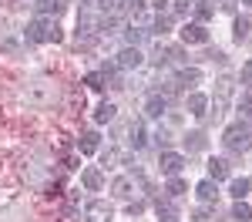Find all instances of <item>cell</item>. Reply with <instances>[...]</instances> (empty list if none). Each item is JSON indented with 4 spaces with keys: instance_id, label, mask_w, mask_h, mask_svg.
Here are the masks:
<instances>
[{
    "instance_id": "cell-1",
    "label": "cell",
    "mask_w": 252,
    "mask_h": 222,
    "mask_svg": "<svg viewBox=\"0 0 252 222\" xmlns=\"http://www.w3.org/2000/svg\"><path fill=\"white\" fill-rule=\"evenodd\" d=\"M222 145H225L229 152H235V155L249 152V148H252V125H246V121L229 125V128H225V135H222Z\"/></svg>"
},
{
    "instance_id": "cell-2",
    "label": "cell",
    "mask_w": 252,
    "mask_h": 222,
    "mask_svg": "<svg viewBox=\"0 0 252 222\" xmlns=\"http://www.w3.org/2000/svg\"><path fill=\"white\" fill-rule=\"evenodd\" d=\"M27 37L37 44H58L61 40V27L54 24V17H37L27 24Z\"/></svg>"
},
{
    "instance_id": "cell-3",
    "label": "cell",
    "mask_w": 252,
    "mask_h": 222,
    "mask_svg": "<svg viewBox=\"0 0 252 222\" xmlns=\"http://www.w3.org/2000/svg\"><path fill=\"white\" fill-rule=\"evenodd\" d=\"M232 88H235V81L229 78V74H222V78L215 81V98H212V104H215V118H222V115H225V108H229V98H232Z\"/></svg>"
},
{
    "instance_id": "cell-4",
    "label": "cell",
    "mask_w": 252,
    "mask_h": 222,
    "mask_svg": "<svg viewBox=\"0 0 252 222\" xmlns=\"http://www.w3.org/2000/svg\"><path fill=\"white\" fill-rule=\"evenodd\" d=\"M101 7H104V14H108V17H121V14H128V10L145 7V0H104Z\"/></svg>"
},
{
    "instance_id": "cell-5",
    "label": "cell",
    "mask_w": 252,
    "mask_h": 222,
    "mask_svg": "<svg viewBox=\"0 0 252 222\" xmlns=\"http://www.w3.org/2000/svg\"><path fill=\"white\" fill-rule=\"evenodd\" d=\"M84 216H88V222H111V216H115V209H111L108 202H88Z\"/></svg>"
},
{
    "instance_id": "cell-6",
    "label": "cell",
    "mask_w": 252,
    "mask_h": 222,
    "mask_svg": "<svg viewBox=\"0 0 252 222\" xmlns=\"http://www.w3.org/2000/svg\"><path fill=\"white\" fill-rule=\"evenodd\" d=\"M158 165H161V172H165V175H172V179H175V175H178V172L185 168V159H182L178 152H161Z\"/></svg>"
},
{
    "instance_id": "cell-7",
    "label": "cell",
    "mask_w": 252,
    "mask_h": 222,
    "mask_svg": "<svg viewBox=\"0 0 252 222\" xmlns=\"http://www.w3.org/2000/svg\"><path fill=\"white\" fill-rule=\"evenodd\" d=\"M182 40L185 44H209V31L202 24H185L182 27Z\"/></svg>"
},
{
    "instance_id": "cell-8",
    "label": "cell",
    "mask_w": 252,
    "mask_h": 222,
    "mask_svg": "<svg viewBox=\"0 0 252 222\" xmlns=\"http://www.w3.org/2000/svg\"><path fill=\"white\" fill-rule=\"evenodd\" d=\"M155 61L158 64H168V61H172V64H182V61H185V51H182V47H165V44H158Z\"/></svg>"
},
{
    "instance_id": "cell-9",
    "label": "cell",
    "mask_w": 252,
    "mask_h": 222,
    "mask_svg": "<svg viewBox=\"0 0 252 222\" xmlns=\"http://www.w3.org/2000/svg\"><path fill=\"white\" fill-rule=\"evenodd\" d=\"M118 67H125V71L141 67V51H138V47H125V51L118 54Z\"/></svg>"
},
{
    "instance_id": "cell-10",
    "label": "cell",
    "mask_w": 252,
    "mask_h": 222,
    "mask_svg": "<svg viewBox=\"0 0 252 222\" xmlns=\"http://www.w3.org/2000/svg\"><path fill=\"white\" fill-rule=\"evenodd\" d=\"M198 81H202V71H198V67H182V71L175 74V88H192Z\"/></svg>"
},
{
    "instance_id": "cell-11",
    "label": "cell",
    "mask_w": 252,
    "mask_h": 222,
    "mask_svg": "<svg viewBox=\"0 0 252 222\" xmlns=\"http://www.w3.org/2000/svg\"><path fill=\"white\" fill-rule=\"evenodd\" d=\"M81 185H84L88 192H97V189L104 185V175H101L97 168H84V172H81Z\"/></svg>"
},
{
    "instance_id": "cell-12",
    "label": "cell",
    "mask_w": 252,
    "mask_h": 222,
    "mask_svg": "<svg viewBox=\"0 0 252 222\" xmlns=\"http://www.w3.org/2000/svg\"><path fill=\"white\" fill-rule=\"evenodd\" d=\"M131 189H135V179H131V175H121V179L111 182V192H115L118 199H128V195H135Z\"/></svg>"
},
{
    "instance_id": "cell-13",
    "label": "cell",
    "mask_w": 252,
    "mask_h": 222,
    "mask_svg": "<svg viewBox=\"0 0 252 222\" xmlns=\"http://www.w3.org/2000/svg\"><path fill=\"white\" fill-rule=\"evenodd\" d=\"M165 108H168V101L161 98V95H152V98L145 101V115H148V118H161Z\"/></svg>"
},
{
    "instance_id": "cell-14",
    "label": "cell",
    "mask_w": 252,
    "mask_h": 222,
    "mask_svg": "<svg viewBox=\"0 0 252 222\" xmlns=\"http://www.w3.org/2000/svg\"><path fill=\"white\" fill-rule=\"evenodd\" d=\"M97 141H101V135H97V131H84V135L78 138L81 155H94V152H97Z\"/></svg>"
},
{
    "instance_id": "cell-15",
    "label": "cell",
    "mask_w": 252,
    "mask_h": 222,
    "mask_svg": "<svg viewBox=\"0 0 252 222\" xmlns=\"http://www.w3.org/2000/svg\"><path fill=\"white\" fill-rule=\"evenodd\" d=\"M195 195H198L202 202H215V199H219V189H215L212 179H205V182H198V185H195Z\"/></svg>"
},
{
    "instance_id": "cell-16",
    "label": "cell",
    "mask_w": 252,
    "mask_h": 222,
    "mask_svg": "<svg viewBox=\"0 0 252 222\" xmlns=\"http://www.w3.org/2000/svg\"><path fill=\"white\" fill-rule=\"evenodd\" d=\"M205 108H209V98L205 95H189V115L205 118Z\"/></svg>"
},
{
    "instance_id": "cell-17",
    "label": "cell",
    "mask_w": 252,
    "mask_h": 222,
    "mask_svg": "<svg viewBox=\"0 0 252 222\" xmlns=\"http://www.w3.org/2000/svg\"><path fill=\"white\" fill-rule=\"evenodd\" d=\"M209 175H212V182L229 179V161H225V159H212V161H209Z\"/></svg>"
},
{
    "instance_id": "cell-18",
    "label": "cell",
    "mask_w": 252,
    "mask_h": 222,
    "mask_svg": "<svg viewBox=\"0 0 252 222\" xmlns=\"http://www.w3.org/2000/svg\"><path fill=\"white\" fill-rule=\"evenodd\" d=\"M249 189H252V182H249V179H232V182H229V195H232L235 202L246 199V195H249Z\"/></svg>"
},
{
    "instance_id": "cell-19",
    "label": "cell",
    "mask_w": 252,
    "mask_h": 222,
    "mask_svg": "<svg viewBox=\"0 0 252 222\" xmlns=\"http://www.w3.org/2000/svg\"><path fill=\"white\" fill-rule=\"evenodd\" d=\"M128 135H131V138H128V141H131V148H145V141H148V138H145V125H141V121H131Z\"/></svg>"
},
{
    "instance_id": "cell-20",
    "label": "cell",
    "mask_w": 252,
    "mask_h": 222,
    "mask_svg": "<svg viewBox=\"0 0 252 222\" xmlns=\"http://www.w3.org/2000/svg\"><path fill=\"white\" fill-rule=\"evenodd\" d=\"M158 222H178V212H175L172 202H161V199H158Z\"/></svg>"
},
{
    "instance_id": "cell-21",
    "label": "cell",
    "mask_w": 252,
    "mask_h": 222,
    "mask_svg": "<svg viewBox=\"0 0 252 222\" xmlns=\"http://www.w3.org/2000/svg\"><path fill=\"white\" fill-rule=\"evenodd\" d=\"M192 10H195V17H198V20H209V17L215 14L209 0H192Z\"/></svg>"
},
{
    "instance_id": "cell-22",
    "label": "cell",
    "mask_w": 252,
    "mask_h": 222,
    "mask_svg": "<svg viewBox=\"0 0 252 222\" xmlns=\"http://www.w3.org/2000/svg\"><path fill=\"white\" fill-rule=\"evenodd\" d=\"M37 10L47 17V14H61L64 10V0H37Z\"/></svg>"
},
{
    "instance_id": "cell-23",
    "label": "cell",
    "mask_w": 252,
    "mask_h": 222,
    "mask_svg": "<svg viewBox=\"0 0 252 222\" xmlns=\"http://www.w3.org/2000/svg\"><path fill=\"white\" fill-rule=\"evenodd\" d=\"M115 111H118L115 104H108V101H104V104H101V108L94 111V121H97V125H108V121L115 118Z\"/></svg>"
},
{
    "instance_id": "cell-24",
    "label": "cell",
    "mask_w": 252,
    "mask_h": 222,
    "mask_svg": "<svg viewBox=\"0 0 252 222\" xmlns=\"http://www.w3.org/2000/svg\"><path fill=\"white\" fill-rule=\"evenodd\" d=\"M185 148H189V152H202V148H205V135H202V131L185 135Z\"/></svg>"
},
{
    "instance_id": "cell-25",
    "label": "cell",
    "mask_w": 252,
    "mask_h": 222,
    "mask_svg": "<svg viewBox=\"0 0 252 222\" xmlns=\"http://www.w3.org/2000/svg\"><path fill=\"white\" fill-rule=\"evenodd\" d=\"M84 84H88V88H94V91H101V88L108 84V78H104V71H91V74L84 78Z\"/></svg>"
},
{
    "instance_id": "cell-26",
    "label": "cell",
    "mask_w": 252,
    "mask_h": 222,
    "mask_svg": "<svg viewBox=\"0 0 252 222\" xmlns=\"http://www.w3.org/2000/svg\"><path fill=\"white\" fill-rule=\"evenodd\" d=\"M249 31H252V20H249V17H239V20H235V31H232V34H235V40L249 37Z\"/></svg>"
},
{
    "instance_id": "cell-27",
    "label": "cell",
    "mask_w": 252,
    "mask_h": 222,
    "mask_svg": "<svg viewBox=\"0 0 252 222\" xmlns=\"http://www.w3.org/2000/svg\"><path fill=\"white\" fill-rule=\"evenodd\" d=\"M232 219H242V222H246V219H252V205H246V202L239 199V202L232 205Z\"/></svg>"
},
{
    "instance_id": "cell-28",
    "label": "cell",
    "mask_w": 252,
    "mask_h": 222,
    "mask_svg": "<svg viewBox=\"0 0 252 222\" xmlns=\"http://www.w3.org/2000/svg\"><path fill=\"white\" fill-rule=\"evenodd\" d=\"M165 192H168V195H182V192H189V185H185V182L175 175V179L168 182V189H165Z\"/></svg>"
},
{
    "instance_id": "cell-29",
    "label": "cell",
    "mask_w": 252,
    "mask_h": 222,
    "mask_svg": "<svg viewBox=\"0 0 252 222\" xmlns=\"http://www.w3.org/2000/svg\"><path fill=\"white\" fill-rule=\"evenodd\" d=\"M239 111H242V118H249L252 121V91L242 98V104H239Z\"/></svg>"
},
{
    "instance_id": "cell-30",
    "label": "cell",
    "mask_w": 252,
    "mask_h": 222,
    "mask_svg": "<svg viewBox=\"0 0 252 222\" xmlns=\"http://www.w3.org/2000/svg\"><path fill=\"white\" fill-rule=\"evenodd\" d=\"M239 81H242L246 88L252 84V61H246V67H242V74H239Z\"/></svg>"
},
{
    "instance_id": "cell-31",
    "label": "cell",
    "mask_w": 252,
    "mask_h": 222,
    "mask_svg": "<svg viewBox=\"0 0 252 222\" xmlns=\"http://www.w3.org/2000/svg\"><path fill=\"white\" fill-rule=\"evenodd\" d=\"M192 219H195V222H209V212H205V209H195Z\"/></svg>"
},
{
    "instance_id": "cell-32",
    "label": "cell",
    "mask_w": 252,
    "mask_h": 222,
    "mask_svg": "<svg viewBox=\"0 0 252 222\" xmlns=\"http://www.w3.org/2000/svg\"><path fill=\"white\" fill-rule=\"evenodd\" d=\"M165 3H168V0H152V7H155L158 14H161V10H165Z\"/></svg>"
},
{
    "instance_id": "cell-33",
    "label": "cell",
    "mask_w": 252,
    "mask_h": 222,
    "mask_svg": "<svg viewBox=\"0 0 252 222\" xmlns=\"http://www.w3.org/2000/svg\"><path fill=\"white\" fill-rule=\"evenodd\" d=\"M84 3H101V0H84Z\"/></svg>"
},
{
    "instance_id": "cell-34",
    "label": "cell",
    "mask_w": 252,
    "mask_h": 222,
    "mask_svg": "<svg viewBox=\"0 0 252 222\" xmlns=\"http://www.w3.org/2000/svg\"><path fill=\"white\" fill-rule=\"evenodd\" d=\"M246 3H252V0H246Z\"/></svg>"
}]
</instances>
